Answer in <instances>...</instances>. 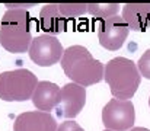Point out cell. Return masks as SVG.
<instances>
[{
  "mask_svg": "<svg viewBox=\"0 0 150 131\" xmlns=\"http://www.w3.org/2000/svg\"><path fill=\"white\" fill-rule=\"evenodd\" d=\"M57 131H85V130L74 121H64V123H61V125H58Z\"/></svg>",
  "mask_w": 150,
  "mask_h": 131,
  "instance_id": "16",
  "label": "cell"
},
{
  "mask_svg": "<svg viewBox=\"0 0 150 131\" xmlns=\"http://www.w3.org/2000/svg\"><path fill=\"white\" fill-rule=\"evenodd\" d=\"M130 131H150V130L144 128V127H134V128H131Z\"/></svg>",
  "mask_w": 150,
  "mask_h": 131,
  "instance_id": "17",
  "label": "cell"
},
{
  "mask_svg": "<svg viewBox=\"0 0 150 131\" xmlns=\"http://www.w3.org/2000/svg\"><path fill=\"white\" fill-rule=\"evenodd\" d=\"M121 16L130 31L146 32L150 29V3H127Z\"/></svg>",
  "mask_w": 150,
  "mask_h": 131,
  "instance_id": "10",
  "label": "cell"
},
{
  "mask_svg": "<svg viewBox=\"0 0 150 131\" xmlns=\"http://www.w3.org/2000/svg\"><path fill=\"white\" fill-rule=\"evenodd\" d=\"M103 131H112V130H106V128H105V130H103Z\"/></svg>",
  "mask_w": 150,
  "mask_h": 131,
  "instance_id": "18",
  "label": "cell"
},
{
  "mask_svg": "<svg viewBox=\"0 0 150 131\" xmlns=\"http://www.w3.org/2000/svg\"><path fill=\"white\" fill-rule=\"evenodd\" d=\"M149 106H150V98H149Z\"/></svg>",
  "mask_w": 150,
  "mask_h": 131,
  "instance_id": "19",
  "label": "cell"
},
{
  "mask_svg": "<svg viewBox=\"0 0 150 131\" xmlns=\"http://www.w3.org/2000/svg\"><path fill=\"white\" fill-rule=\"evenodd\" d=\"M118 10H120L118 3H91L88 4V13L100 21L115 16Z\"/></svg>",
  "mask_w": 150,
  "mask_h": 131,
  "instance_id": "13",
  "label": "cell"
},
{
  "mask_svg": "<svg viewBox=\"0 0 150 131\" xmlns=\"http://www.w3.org/2000/svg\"><path fill=\"white\" fill-rule=\"evenodd\" d=\"M58 10L66 19L79 18V16H82V15H85L88 12V4H82V3H61V4H58Z\"/></svg>",
  "mask_w": 150,
  "mask_h": 131,
  "instance_id": "14",
  "label": "cell"
},
{
  "mask_svg": "<svg viewBox=\"0 0 150 131\" xmlns=\"http://www.w3.org/2000/svg\"><path fill=\"white\" fill-rule=\"evenodd\" d=\"M137 69H139V72H140V74L143 77H146L147 80H150V48L147 51H144L143 55L139 58Z\"/></svg>",
  "mask_w": 150,
  "mask_h": 131,
  "instance_id": "15",
  "label": "cell"
},
{
  "mask_svg": "<svg viewBox=\"0 0 150 131\" xmlns=\"http://www.w3.org/2000/svg\"><path fill=\"white\" fill-rule=\"evenodd\" d=\"M86 103V89L77 83H67L61 87L58 103L55 106L57 114L63 118H76Z\"/></svg>",
  "mask_w": 150,
  "mask_h": 131,
  "instance_id": "8",
  "label": "cell"
},
{
  "mask_svg": "<svg viewBox=\"0 0 150 131\" xmlns=\"http://www.w3.org/2000/svg\"><path fill=\"white\" fill-rule=\"evenodd\" d=\"M130 34V28L122 19V16H112L105 21H102L98 28V40L99 44L108 51H117L120 50L127 37Z\"/></svg>",
  "mask_w": 150,
  "mask_h": 131,
  "instance_id": "7",
  "label": "cell"
},
{
  "mask_svg": "<svg viewBox=\"0 0 150 131\" xmlns=\"http://www.w3.org/2000/svg\"><path fill=\"white\" fill-rule=\"evenodd\" d=\"M32 42L28 9H9L0 21V44L13 54L26 52Z\"/></svg>",
  "mask_w": 150,
  "mask_h": 131,
  "instance_id": "3",
  "label": "cell"
},
{
  "mask_svg": "<svg viewBox=\"0 0 150 131\" xmlns=\"http://www.w3.org/2000/svg\"><path fill=\"white\" fill-rule=\"evenodd\" d=\"M58 125L50 112L31 111L16 117L13 131H57Z\"/></svg>",
  "mask_w": 150,
  "mask_h": 131,
  "instance_id": "9",
  "label": "cell"
},
{
  "mask_svg": "<svg viewBox=\"0 0 150 131\" xmlns=\"http://www.w3.org/2000/svg\"><path fill=\"white\" fill-rule=\"evenodd\" d=\"M38 85L37 76L26 69L0 73V99L6 102H23L32 99Z\"/></svg>",
  "mask_w": 150,
  "mask_h": 131,
  "instance_id": "4",
  "label": "cell"
},
{
  "mask_svg": "<svg viewBox=\"0 0 150 131\" xmlns=\"http://www.w3.org/2000/svg\"><path fill=\"white\" fill-rule=\"evenodd\" d=\"M61 69L64 74L80 86H92L103 79L105 66L93 58L88 48L83 45H71L64 50L61 57Z\"/></svg>",
  "mask_w": 150,
  "mask_h": 131,
  "instance_id": "1",
  "label": "cell"
},
{
  "mask_svg": "<svg viewBox=\"0 0 150 131\" xmlns=\"http://www.w3.org/2000/svg\"><path fill=\"white\" fill-rule=\"evenodd\" d=\"M60 87L52 82H38L35 87V92L32 95V103L38 111L42 112H50L52 111L57 103H58V96H60Z\"/></svg>",
  "mask_w": 150,
  "mask_h": 131,
  "instance_id": "11",
  "label": "cell"
},
{
  "mask_svg": "<svg viewBox=\"0 0 150 131\" xmlns=\"http://www.w3.org/2000/svg\"><path fill=\"white\" fill-rule=\"evenodd\" d=\"M29 58L40 67H50L58 63L64 54V48L61 42L54 35H38L32 40L28 50Z\"/></svg>",
  "mask_w": 150,
  "mask_h": 131,
  "instance_id": "6",
  "label": "cell"
},
{
  "mask_svg": "<svg viewBox=\"0 0 150 131\" xmlns=\"http://www.w3.org/2000/svg\"><path fill=\"white\" fill-rule=\"evenodd\" d=\"M103 79L115 99L130 101L142 82L137 63L125 57H115L105 64Z\"/></svg>",
  "mask_w": 150,
  "mask_h": 131,
  "instance_id": "2",
  "label": "cell"
},
{
  "mask_svg": "<svg viewBox=\"0 0 150 131\" xmlns=\"http://www.w3.org/2000/svg\"><path fill=\"white\" fill-rule=\"evenodd\" d=\"M136 111L131 101L111 99L102 109V123L106 130L127 131L133 128Z\"/></svg>",
  "mask_w": 150,
  "mask_h": 131,
  "instance_id": "5",
  "label": "cell"
},
{
  "mask_svg": "<svg viewBox=\"0 0 150 131\" xmlns=\"http://www.w3.org/2000/svg\"><path fill=\"white\" fill-rule=\"evenodd\" d=\"M66 21L67 19L58 10V4L54 3L44 4L40 12V26L48 35H57L66 31L67 28Z\"/></svg>",
  "mask_w": 150,
  "mask_h": 131,
  "instance_id": "12",
  "label": "cell"
}]
</instances>
